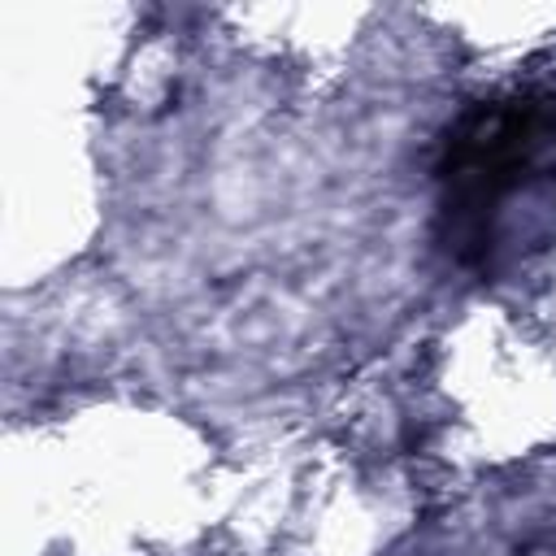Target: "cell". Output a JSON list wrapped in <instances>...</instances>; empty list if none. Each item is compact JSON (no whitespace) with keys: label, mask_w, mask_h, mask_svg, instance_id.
I'll return each instance as SVG.
<instances>
[{"label":"cell","mask_w":556,"mask_h":556,"mask_svg":"<svg viewBox=\"0 0 556 556\" xmlns=\"http://www.w3.org/2000/svg\"><path fill=\"white\" fill-rule=\"evenodd\" d=\"M447 248L473 256L491 248V226L521 191L556 182V96L521 91L469 104L439 156Z\"/></svg>","instance_id":"1"}]
</instances>
